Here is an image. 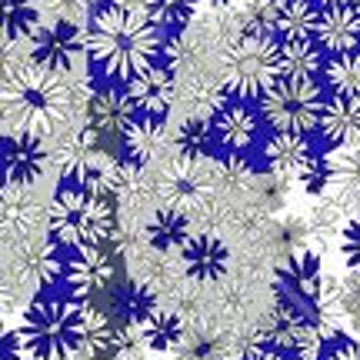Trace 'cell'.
Returning <instances> with one entry per match:
<instances>
[{
    "label": "cell",
    "mask_w": 360,
    "mask_h": 360,
    "mask_svg": "<svg viewBox=\"0 0 360 360\" xmlns=\"http://www.w3.org/2000/svg\"><path fill=\"white\" fill-rule=\"evenodd\" d=\"M160 53V27L124 0H94L87 24V60L110 84H130Z\"/></svg>",
    "instance_id": "6da1fadb"
},
{
    "label": "cell",
    "mask_w": 360,
    "mask_h": 360,
    "mask_svg": "<svg viewBox=\"0 0 360 360\" xmlns=\"http://www.w3.org/2000/svg\"><path fill=\"white\" fill-rule=\"evenodd\" d=\"M70 87L60 70L37 64H20L4 74V120L7 130H24L47 137L67 120Z\"/></svg>",
    "instance_id": "7a4b0ae2"
},
{
    "label": "cell",
    "mask_w": 360,
    "mask_h": 360,
    "mask_svg": "<svg viewBox=\"0 0 360 360\" xmlns=\"http://www.w3.org/2000/svg\"><path fill=\"white\" fill-rule=\"evenodd\" d=\"M87 337V304L77 297H37L20 321L27 357L67 360Z\"/></svg>",
    "instance_id": "3957f363"
},
{
    "label": "cell",
    "mask_w": 360,
    "mask_h": 360,
    "mask_svg": "<svg viewBox=\"0 0 360 360\" xmlns=\"http://www.w3.org/2000/svg\"><path fill=\"white\" fill-rule=\"evenodd\" d=\"M47 233H51L53 247L60 250L107 244L117 233L110 197L87 191H57V197L47 207Z\"/></svg>",
    "instance_id": "277c9868"
},
{
    "label": "cell",
    "mask_w": 360,
    "mask_h": 360,
    "mask_svg": "<svg viewBox=\"0 0 360 360\" xmlns=\"http://www.w3.org/2000/svg\"><path fill=\"white\" fill-rule=\"evenodd\" d=\"M281 80V44L267 34H240L227 51L220 90L233 101H260Z\"/></svg>",
    "instance_id": "5b68a950"
},
{
    "label": "cell",
    "mask_w": 360,
    "mask_h": 360,
    "mask_svg": "<svg viewBox=\"0 0 360 360\" xmlns=\"http://www.w3.org/2000/svg\"><path fill=\"white\" fill-rule=\"evenodd\" d=\"M323 90L317 80L281 77L260 97V117L267 120L274 134H304L321 127L323 114Z\"/></svg>",
    "instance_id": "8992f818"
},
{
    "label": "cell",
    "mask_w": 360,
    "mask_h": 360,
    "mask_svg": "<svg viewBox=\"0 0 360 360\" xmlns=\"http://www.w3.org/2000/svg\"><path fill=\"white\" fill-rule=\"evenodd\" d=\"M114 277V260L103 250V244L70 247L60 250V281L67 283L70 297L87 304L94 294H101Z\"/></svg>",
    "instance_id": "52a82bcc"
},
{
    "label": "cell",
    "mask_w": 360,
    "mask_h": 360,
    "mask_svg": "<svg viewBox=\"0 0 360 360\" xmlns=\"http://www.w3.org/2000/svg\"><path fill=\"white\" fill-rule=\"evenodd\" d=\"M80 53H87V30L70 20H51L40 24V30L30 37V64L47 70H70Z\"/></svg>",
    "instance_id": "ba28073f"
},
{
    "label": "cell",
    "mask_w": 360,
    "mask_h": 360,
    "mask_svg": "<svg viewBox=\"0 0 360 360\" xmlns=\"http://www.w3.org/2000/svg\"><path fill=\"white\" fill-rule=\"evenodd\" d=\"M51 154L40 134H24V130H7L4 137V177L7 184H27L34 187L47 174Z\"/></svg>",
    "instance_id": "9c48e42d"
},
{
    "label": "cell",
    "mask_w": 360,
    "mask_h": 360,
    "mask_svg": "<svg viewBox=\"0 0 360 360\" xmlns=\"http://www.w3.org/2000/svg\"><path fill=\"white\" fill-rule=\"evenodd\" d=\"M134 114L137 110H134L127 87H114V84L97 87L84 103V120L97 137L101 134H124V127H127V120Z\"/></svg>",
    "instance_id": "30bf717a"
},
{
    "label": "cell",
    "mask_w": 360,
    "mask_h": 360,
    "mask_svg": "<svg viewBox=\"0 0 360 360\" xmlns=\"http://www.w3.org/2000/svg\"><path fill=\"white\" fill-rule=\"evenodd\" d=\"M317 134L330 147H357L360 143V94H334L327 97Z\"/></svg>",
    "instance_id": "8fae6325"
},
{
    "label": "cell",
    "mask_w": 360,
    "mask_h": 360,
    "mask_svg": "<svg viewBox=\"0 0 360 360\" xmlns=\"http://www.w3.org/2000/svg\"><path fill=\"white\" fill-rule=\"evenodd\" d=\"M314 40L323 47V53H350L360 47V13L350 4L323 7L317 11Z\"/></svg>",
    "instance_id": "7c38bea8"
},
{
    "label": "cell",
    "mask_w": 360,
    "mask_h": 360,
    "mask_svg": "<svg viewBox=\"0 0 360 360\" xmlns=\"http://www.w3.org/2000/svg\"><path fill=\"white\" fill-rule=\"evenodd\" d=\"M127 94H130V101H134V110H137V114L164 117L170 110L174 97H177V84H174L170 67L150 64L143 74H137V77L127 84Z\"/></svg>",
    "instance_id": "4fadbf2b"
},
{
    "label": "cell",
    "mask_w": 360,
    "mask_h": 360,
    "mask_svg": "<svg viewBox=\"0 0 360 360\" xmlns=\"http://www.w3.org/2000/svg\"><path fill=\"white\" fill-rule=\"evenodd\" d=\"M180 260H184V270H187V277H193V281H220L224 274H227V267H231V250H227V244L224 240H217V237H207V233H197L191 240L180 247Z\"/></svg>",
    "instance_id": "5bb4252c"
},
{
    "label": "cell",
    "mask_w": 360,
    "mask_h": 360,
    "mask_svg": "<svg viewBox=\"0 0 360 360\" xmlns=\"http://www.w3.org/2000/svg\"><path fill=\"white\" fill-rule=\"evenodd\" d=\"M260 120L257 114L240 101H224L217 114H214V130H217V143L231 154H244L247 147L257 141Z\"/></svg>",
    "instance_id": "9a60e30c"
},
{
    "label": "cell",
    "mask_w": 360,
    "mask_h": 360,
    "mask_svg": "<svg viewBox=\"0 0 360 360\" xmlns=\"http://www.w3.org/2000/svg\"><path fill=\"white\" fill-rule=\"evenodd\" d=\"M0 214H4V233L17 237V240H27L40 224V217H44V204L34 197V191L27 184H7Z\"/></svg>",
    "instance_id": "2e32d148"
},
{
    "label": "cell",
    "mask_w": 360,
    "mask_h": 360,
    "mask_svg": "<svg viewBox=\"0 0 360 360\" xmlns=\"http://www.w3.org/2000/svg\"><path fill=\"white\" fill-rule=\"evenodd\" d=\"M314 154V147L304 134H274L267 143H264V164L274 177L290 180L300 177V170L307 164V157Z\"/></svg>",
    "instance_id": "e0dca14e"
},
{
    "label": "cell",
    "mask_w": 360,
    "mask_h": 360,
    "mask_svg": "<svg viewBox=\"0 0 360 360\" xmlns=\"http://www.w3.org/2000/svg\"><path fill=\"white\" fill-rule=\"evenodd\" d=\"M127 344H130V337L124 327H117L103 314H94L87 307V337L80 344L84 360H117L127 350Z\"/></svg>",
    "instance_id": "ac0fdd59"
},
{
    "label": "cell",
    "mask_w": 360,
    "mask_h": 360,
    "mask_svg": "<svg viewBox=\"0 0 360 360\" xmlns=\"http://www.w3.org/2000/svg\"><path fill=\"white\" fill-rule=\"evenodd\" d=\"M330 200L344 207L350 217H357L360 214V143L357 147H340V150L334 154Z\"/></svg>",
    "instance_id": "d6986e66"
},
{
    "label": "cell",
    "mask_w": 360,
    "mask_h": 360,
    "mask_svg": "<svg viewBox=\"0 0 360 360\" xmlns=\"http://www.w3.org/2000/svg\"><path fill=\"white\" fill-rule=\"evenodd\" d=\"M281 44V77L294 80H317L323 74V47L314 37H290Z\"/></svg>",
    "instance_id": "ffe728a7"
},
{
    "label": "cell",
    "mask_w": 360,
    "mask_h": 360,
    "mask_svg": "<svg viewBox=\"0 0 360 360\" xmlns=\"http://www.w3.org/2000/svg\"><path fill=\"white\" fill-rule=\"evenodd\" d=\"M120 137H124V147H127L130 160H134V164H147V160L157 154L160 141H164V117L134 114Z\"/></svg>",
    "instance_id": "44dd1931"
},
{
    "label": "cell",
    "mask_w": 360,
    "mask_h": 360,
    "mask_svg": "<svg viewBox=\"0 0 360 360\" xmlns=\"http://www.w3.org/2000/svg\"><path fill=\"white\" fill-rule=\"evenodd\" d=\"M157 294L150 287H143V283L130 281L120 287V294L114 297V314L120 323H127V327H143V323L150 321L157 314Z\"/></svg>",
    "instance_id": "7402d4cb"
},
{
    "label": "cell",
    "mask_w": 360,
    "mask_h": 360,
    "mask_svg": "<svg viewBox=\"0 0 360 360\" xmlns=\"http://www.w3.org/2000/svg\"><path fill=\"white\" fill-rule=\"evenodd\" d=\"M214 143H217V130L210 117H187L177 130V150L187 164H200L214 154Z\"/></svg>",
    "instance_id": "603a6c76"
},
{
    "label": "cell",
    "mask_w": 360,
    "mask_h": 360,
    "mask_svg": "<svg viewBox=\"0 0 360 360\" xmlns=\"http://www.w3.org/2000/svg\"><path fill=\"white\" fill-rule=\"evenodd\" d=\"M187 240H191V220L174 207L157 210L154 217L147 220V244L154 250H174V247H184Z\"/></svg>",
    "instance_id": "cb8c5ba5"
},
{
    "label": "cell",
    "mask_w": 360,
    "mask_h": 360,
    "mask_svg": "<svg viewBox=\"0 0 360 360\" xmlns=\"http://www.w3.org/2000/svg\"><path fill=\"white\" fill-rule=\"evenodd\" d=\"M40 30V0H4V40L24 44Z\"/></svg>",
    "instance_id": "d4e9b609"
},
{
    "label": "cell",
    "mask_w": 360,
    "mask_h": 360,
    "mask_svg": "<svg viewBox=\"0 0 360 360\" xmlns=\"http://www.w3.org/2000/svg\"><path fill=\"white\" fill-rule=\"evenodd\" d=\"M314 24H317V7L310 0H290L277 7V20H274V37L290 40V37H314Z\"/></svg>",
    "instance_id": "484cf974"
},
{
    "label": "cell",
    "mask_w": 360,
    "mask_h": 360,
    "mask_svg": "<svg viewBox=\"0 0 360 360\" xmlns=\"http://www.w3.org/2000/svg\"><path fill=\"white\" fill-rule=\"evenodd\" d=\"M143 13L154 20L164 34H184L187 24L197 13V4L200 0H141Z\"/></svg>",
    "instance_id": "4316f807"
},
{
    "label": "cell",
    "mask_w": 360,
    "mask_h": 360,
    "mask_svg": "<svg viewBox=\"0 0 360 360\" xmlns=\"http://www.w3.org/2000/svg\"><path fill=\"white\" fill-rule=\"evenodd\" d=\"M321 77L330 94H360V51L330 53Z\"/></svg>",
    "instance_id": "83f0119b"
},
{
    "label": "cell",
    "mask_w": 360,
    "mask_h": 360,
    "mask_svg": "<svg viewBox=\"0 0 360 360\" xmlns=\"http://www.w3.org/2000/svg\"><path fill=\"white\" fill-rule=\"evenodd\" d=\"M143 340H147V347L150 350L167 354V350L180 347V340H184V321H180L177 314L157 310L154 317L143 323Z\"/></svg>",
    "instance_id": "f1b7e54d"
},
{
    "label": "cell",
    "mask_w": 360,
    "mask_h": 360,
    "mask_svg": "<svg viewBox=\"0 0 360 360\" xmlns=\"http://www.w3.org/2000/svg\"><path fill=\"white\" fill-rule=\"evenodd\" d=\"M297 180H300L304 193H310V197L330 193V184H334V154H317V150H314Z\"/></svg>",
    "instance_id": "f546056e"
},
{
    "label": "cell",
    "mask_w": 360,
    "mask_h": 360,
    "mask_svg": "<svg viewBox=\"0 0 360 360\" xmlns=\"http://www.w3.org/2000/svg\"><path fill=\"white\" fill-rule=\"evenodd\" d=\"M40 11L51 13L53 20H70V24H80L84 17H90L94 0H40Z\"/></svg>",
    "instance_id": "4dcf8cb0"
},
{
    "label": "cell",
    "mask_w": 360,
    "mask_h": 360,
    "mask_svg": "<svg viewBox=\"0 0 360 360\" xmlns=\"http://www.w3.org/2000/svg\"><path fill=\"white\" fill-rule=\"evenodd\" d=\"M340 257H344V267L360 274V214L350 217L340 233Z\"/></svg>",
    "instance_id": "1f68e13d"
},
{
    "label": "cell",
    "mask_w": 360,
    "mask_h": 360,
    "mask_svg": "<svg viewBox=\"0 0 360 360\" xmlns=\"http://www.w3.org/2000/svg\"><path fill=\"white\" fill-rule=\"evenodd\" d=\"M200 191V184L187 174V170H174L167 180V193L174 197V200H180V197H193V193Z\"/></svg>",
    "instance_id": "d6a6232c"
},
{
    "label": "cell",
    "mask_w": 360,
    "mask_h": 360,
    "mask_svg": "<svg viewBox=\"0 0 360 360\" xmlns=\"http://www.w3.org/2000/svg\"><path fill=\"white\" fill-rule=\"evenodd\" d=\"M240 360H287L277 344H270V340H260V344H250V347L240 354Z\"/></svg>",
    "instance_id": "836d02e7"
},
{
    "label": "cell",
    "mask_w": 360,
    "mask_h": 360,
    "mask_svg": "<svg viewBox=\"0 0 360 360\" xmlns=\"http://www.w3.org/2000/svg\"><path fill=\"white\" fill-rule=\"evenodd\" d=\"M327 360H360V340H340Z\"/></svg>",
    "instance_id": "e575fe53"
},
{
    "label": "cell",
    "mask_w": 360,
    "mask_h": 360,
    "mask_svg": "<svg viewBox=\"0 0 360 360\" xmlns=\"http://www.w3.org/2000/svg\"><path fill=\"white\" fill-rule=\"evenodd\" d=\"M317 11H323V7H340V4H350V0H310Z\"/></svg>",
    "instance_id": "d590c367"
},
{
    "label": "cell",
    "mask_w": 360,
    "mask_h": 360,
    "mask_svg": "<svg viewBox=\"0 0 360 360\" xmlns=\"http://www.w3.org/2000/svg\"><path fill=\"white\" fill-rule=\"evenodd\" d=\"M200 4H207V7H217V11H224V7H231V4H237V0H200Z\"/></svg>",
    "instance_id": "8d00e7d4"
},
{
    "label": "cell",
    "mask_w": 360,
    "mask_h": 360,
    "mask_svg": "<svg viewBox=\"0 0 360 360\" xmlns=\"http://www.w3.org/2000/svg\"><path fill=\"white\" fill-rule=\"evenodd\" d=\"M350 7H354V11L360 13V0H350Z\"/></svg>",
    "instance_id": "74e56055"
},
{
    "label": "cell",
    "mask_w": 360,
    "mask_h": 360,
    "mask_svg": "<svg viewBox=\"0 0 360 360\" xmlns=\"http://www.w3.org/2000/svg\"><path fill=\"white\" fill-rule=\"evenodd\" d=\"M267 4H277V7H281V4H290V0H267Z\"/></svg>",
    "instance_id": "f35d334b"
},
{
    "label": "cell",
    "mask_w": 360,
    "mask_h": 360,
    "mask_svg": "<svg viewBox=\"0 0 360 360\" xmlns=\"http://www.w3.org/2000/svg\"><path fill=\"white\" fill-rule=\"evenodd\" d=\"M17 360H34V357H17Z\"/></svg>",
    "instance_id": "ab89813d"
},
{
    "label": "cell",
    "mask_w": 360,
    "mask_h": 360,
    "mask_svg": "<svg viewBox=\"0 0 360 360\" xmlns=\"http://www.w3.org/2000/svg\"><path fill=\"white\" fill-rule=\"evenodd\" d=\"M67 360H70V357H67Z\"/></svg>",
    "instance_id": "60d3db41"
}]
</instances>
